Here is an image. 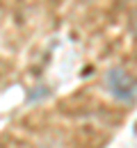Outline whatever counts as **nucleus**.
Segmentation results:
<instances>
[{"mask_svg": "<svg viewBox=\"0 0 137 148\" xmlns=\"http://www.w3.org/2000/svg\"><path fill=\"white\" fill-rule=\"evenodd\" d=\"M105 84H107L110 93H112L117 100L130 103L137 96V80L130 73H126L123 69H112L110 73L105 75Z\"/></svg>", "mask_w": 137, "mask_h": 148, "instance_id": "1", "label": "nucleus"}, {"mask_svg": "<svg viewBox=\"0 0 137 148\" xmlns=\"http://www.w3.org/2000/svg\"><path fill=\"white\" fill-rule=\"evenodd\" d=\"M133 30L137 32V14H133Z\"/></svg>", "mask_w": 137, "mask_h": 148, "instance_id": "2", "label": "nucleus"}]
</instances>
